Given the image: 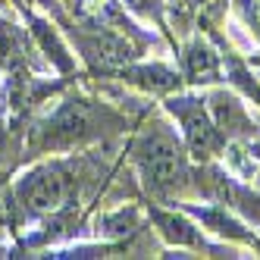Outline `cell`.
<instances>
[{
  "instance_id": "obj_8",
  "label": "cell",
  "mask_w": 260,
  "mask_h": 260,
  "mask_svg": "<svg viewBox=\"0 0 260 260\" xmlns=\"http://www.w3.org/2000/svg\"><path fill=\"white\" fill-rule=\"evenodd\" d=\"M207 107H210V116H213L216 128L226 135V141L229 138H241V135H251L257 128L251 122V116L245 113V107H241L232 94H226V91H213Z\"/></svg>"
},
{
  "instance_id": "obj_9",
  "label": "cell",
  "mask_w": 260,
  "mask_h": 260,
  "mask_svg": "<svg viewBox=\"0 0 260 260\" xmlns=\"http://www.w3.org/2000/svg\"><path fill=\"white\" fill-rule=\"evenodd\" d=\"M19 13L25 16L31 38L38 41V47H41V53L47 57V63H50V66H57L60 72H72V69H76V60L69 57L66 44L60 41V35L50 28V22H47V19H41V16H35V13H31V7H28V10H19Z\"/></svg>"
},
{
  "instance_id": "obj_12",
  "label": "cell",
  "mask_w": 260,
  "mask_h": 260,
  "mask_svg": "<svg viewBox=\"0 0 260 260\" xmlns=\"http://www.w3.org/2000/svg\"><path fill=\"white\" fill-rule=\"evenodd\" d=\"M116 76L122 82H128V85L144 88V91H157V94H170V91H176L179 82H182L170 66H160V63H154V66H132L128 63L122 69H116Z\"/></svg>"
},
{
  "instance_id": "obj_6",
  "label": "cell",
  "mask_w": 260,
  "mask_h": 260,
  "mask_svg": "<svg viewBox=\"0 0 260 260\" xmlns=\"http://www.w3.org/2000/svg\"><path fill=\"white\" fill-rule=\"evenodd\" d=\"M69 35H72V41H76V50L82 53V60L98 72L122 69L138 57L135 47L128 44L122 35H116L113 28H94V31L69 28Z\"/></svg>"
},
{
  "instance_id": "obj_14",
  "label": "cell",
  "mask_w": 260,
  "mask_h": 260,
  "mask_svg": "<svg viewBox=\"0 0 260 260\" xmlns=\"http://www.w3.org/2000/svg\"><path fill=\"white\" fill-rule=\"evenodd\" d=\"M119 4L125 10L138 13V16H154V19H160V0H119Z\"/></svg>"
},
{
  "instance_id": "obj_2",
  "label": "cell",
  "mask_w": 260,
  "mask_h": 260,
  "mask_svg": "<svg viewBox=\"0 0 260 260\" xmlns=\"http://www.w3.org/2000/svg\"><path fill=\"white\" fill-rule=\"evenodd\" d=\"M85 185V160L82 157H53L28 166L10 182L13 204L19 226L35 222L53 210L76 207L79 191Z\"/></svg>"
},
{
  "instance_id": "obj_11",
  "label": "cell",
  "mask_w": 260,
  "mask_h": 260,
  "mask_svg": "<svg viewBox=\"0 0 260 260\" xmlns=\"http://www.w3.org/2000/svg\"><path fill=\"white\" fill-rule=\"evenodd\" d=\"M182 76L191 85H210L219 79V57L204 41H191L182 53Z\"/></svg>"
},
{
  "instance_id": "obj_15",
  "label": "cell",
  "mask_w": 260,
  "mask_h": 260,
  "mask_svg": "<svg viewBox=\"0 0 260 260\" xmlns=\"http://www.w3.org/2000/svg\"><path fill=\"white\" fill-rule=\"evenodd\" d=\"M13 4L19 7V10H28V7H35V4H38V0H13Z\"/></svg>"
},
{
  "instance_id": "obj_3",
  "label": "cell",
  "mask_w": 260,
  "mask_h": 260,
  "mask_svg": "<svg viewBox=\"0 0 260 260\" xmlns=\"http://www.w3.org/2000/svg\"><path fill=\"white\" fill-rule=\"evenodd\" d=\"M132 157L138 163V173L144 179V188L157 198H170L191 185V166H188V147H185L170 128L154 122L147 132L135 141Z\"/></svg>"
},
{
  "instance_id": "obj_7",
  "label": "cell",
  "mask_w": 260,
  "mask_h": 260,
  "mask_svg": "<svg viewBox=\"0 0 260 260\" xmlns=\"http://www.w3.org/2000/svg\"><path fill=\"white\" fill-rule=\"evenodd\" d=\"M16 66H41V60L35 57V44H31V31L19 28L16 22L0 16V72H10Z\"/></svg>"
},
{
  "instance_id": "obj_10",
  "label": "cell",
  "mask_w": 260,
  "mask_h": 260,
  "mask_svg": "<svg viewBox=\"0 0 260 260\" xmlns=\"http://www.w3.org/2000/svg\"><path fill=\"white\" fill-rule=\"evenodd\" d=\"M151 219H154V226L160 229V235L170 241V245H179V248H207L201 229H194V222L188 216L151 207Z\"/></svg>"
},
{
  "instance_id": "obj_1",
  "label": "cell",
  "mask_w": 260,
  "mask_h": 260,
  "mask_svg": "<svg viewBox=\"0 0 260 260\" xmlns=\"http://www.w3.org/2000/svg\"><path fill=\"white\" fill-rule=\"evenodd\" d=\"M119 125H122V119L110 107L88 101L82 94H69L57 110H50L47 116L31 122L25 144L19 151V163H28L44 154L76 151V147L94 141L107 132H116Z\"/></svg>"
},
{
  "instance_id": "obj_4",
  "label": "cell",
  "mask_w": 260,
  "mask_h": 260,
  "mask_svg": "<svg viewBox=\"0 0 260 260\" xmlns=\"http://www.w3.org/2000/svg\"><path fill=\"white\" fill-rule=\"evenodd\" d=\"M166 110L179 119L188 154H194L198 160H210L219 151H226V135L216 128V122L210 116V107L204 98L176 94V98L166 101Z\"/></svg>"
},
{
  "instance_id": "obj_5",
  "label": "cell",
  "mask_w": 260,
  "mask_h": 260,
  "mask_svg": "<svg viewBox=\"0 0 260 260\" xmlns=\"http://www.w3.org/2000/svg\"><path fill=\"white\" fill-rule=\"evenodd\" d=\"M66 82H44V79H35L28 66H16L10 72H4V85H0V104L10 113L13 122L25 125L28 116L38 110L50 94H57Z\"/></svg>"
},
{
  "instance_id": "obj_13",
  "label": "cell",
  "mask_w": 260,
  "mask_h": 260,
  "mask_svg": "<svg viewBox=\"0 0 260 260\" xmlns=\"http://www.w3.org/2000/svg\"><path fill=\"white\" fill-rule=\"evenodd\" d=\"M188 213H194L207 229L219 232V235H229V238H238V241H254V235L241 226L238 219H232L226 213V207L222 204H207V207H188Z\"/></svg>"
}]
</instances>
